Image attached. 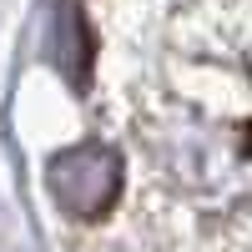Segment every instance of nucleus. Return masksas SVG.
<instances>
[{
    "instance_id": "f257e3e1",
    "label": "nucleus",
    "mask_w": 252,
    "mask_h": 252,
    "mask_svg": "<svg viewBox=\"0 0 252 252\" xmlns=\"http://www.w3.org/2000/svg\"><path fill=\"white\" fill-rule=\"evenodd\" d=\"M51 192L71 217H101L121 192V161L106 146H76L56 157L51 166Z\"/></svg>"
}]
</instances>
